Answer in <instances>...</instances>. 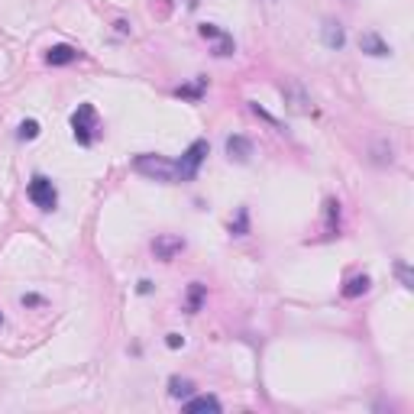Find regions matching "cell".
<instances>
[{"mask_svg":"<svg viewBox=\"0 0 414 414\" xmlns=\"http://www.w3.org/2000/svg\"><path fill=\"white\" fill-rule=\"evenodd\" d=\"M224 149H227V159H230V162H236V165H246V162L253 159V143H249L246 136H240V133H233V136H227Z\"/></svg>","mask_w":414,"mask_h":414,"instance_id":"obj_7","label":"cell"},{"mask_svg":"<svg viewBox=\"0 0 414 414\" xmlns=\"http://www.w3.org/2000/svg\"><path fill=\"white\" fill-rule=\"evenodd\" d=\"M133 168L146 178H153V182H178L175 178V162L162 159V156H153V153H139L133 159Z\"/></svg>","mask_w":414,"mask_h":414,"instance_id":"obj_3","label":"cell"},{"mask_svg":"<svg viewBox=\"0 0 414 414\" xmlns=\"http://www.w3.org/2000/svg\"><path fill=\"white\" fill-rule=\"evenodd\" d=\"M359 49H363L366 55H376V58L392 55V45L378 36V33H363V36H359Z\"/></svg>","mask_w":414,"mask_h":414,"instance_id":"obj_10","label":"cell"},{"mask_svg":"<svg viewBox=\"0 0 414 414\" xmlns=\"http://www.w3.org/2000/svg\"><path fill=\"white\" fill-rule=\"evenodd\" d=\"M320 39H324V45H327L330 52H340L343 45H347V29H343L337 20H327L324 26H320Z\"/></svg>","mask_w":414,"mask_h":414,"instance_id":"obj_8","label":"cell"},{"mask_svg":"<svg viewBox=\"0 0 414 414\" xmlns=\"http://www.w3.org/2000/svg\"><path fill=\"white\" fill-rule=\"evenodd\" d=\"M282 94L288 97L291 107L298 110V114H307V110H311V97H307L305 91H301V85H295V81H291V85H282Z\"/></svg>","mask_w":414,"mask_h":414,"instance_id":"obj_11","label":"cell"},{"mask_svg":"<svg viewBox=\"0 0 414 414\" xmlns=\"http://www.w3.org/2000/svg\"><path fill=\"white\" fill-rule=\"evenodd\" d=\"M0 324H4V314H0Z\"/></svg>","mask_w":414,"mask_h":414,"instance_id":"obj_24","label":"cell"},{"mask_svg":"<svg viewBox=\"0 0 414 414\" xmlns=\"http://www.w3.org/2000/svg\"><path fill=\"white\" fill-rule=\"evenodd\" d=\"M26 195L43 214H52L58 207V191H55V185H52V178H45V175H33Z\"/></svg>","mask_w":414,"mask_h":414,"instance_id":"obj_4","label":"cell"},{"mask_svg":"<svg viewBox=\"0 0 414 414\" xmlns=\"http://www.w3.org/2000/svg\"><path fill=\"white\" fill-rule=\"evenodd\" d=\"M36 305H43L39 295H23V307H36Z\"/></svg>","mask_w":414,"mask_h":414,"instance_id":"obj_22","label":"cell"},{"mask_svg":"<svg viewBox=\"0 0 414 414\" xmlns=\"http://www.w3.org/2000/svg\"><path fill=\"white\" fill-rule=\"evenodd\" d=\"M230 233H233V236H246V233H249V211H246V207H240L236 220L230 224Z\"/></svg>","mask_w":414,"mask_h":414,"instance_id":"obj_19","label":"cell"},{"mask_svg":"<svg viewBox=\"0 0 414 414\" xmlns=\"http://www.w3.org/2000/svg\"><path fill=\"white\" fill-rule=\"evenodd\" d=\"M185 411H214V414H220L224 411V405H220L217 398H214V395H197V398H188L185 401Z\"/></svg>","mask_w":414,"mask_h":414,"instance_id":"obj_13","label":"cell"},{"mask_svg":"<svg viewBox=\"0 0 414 414\" xmlns=\"http://www.w3.org/2000/svg\"><path fill=\"white\" fill-rule=\"evenodd\" d=\"M153 253L156 259L172 262L178 253H185V236H175V233H159L153 240Z\"/></svg>","mask_w":414,"mask_h":414,"instance_id":"obj_6","label":"cell"},{"mask_svg":"<svg viewBox=\"0 0 414 414\" xmlns=\"http://www.w3.org/2000/svg\"><path fill=\"white\" fill-rule=\"evenodd\" d=\"M201 305H204V285H201V282H191L188 301H185V311H188V314H197V311H201Z\"/></svg>","mask_w":414,"mask_h":414,"instance_id":"obj_15","label":"cell"},{"mask_svg":"<svg viewBox=\"0 0 414 414\" xmlns=\"http://www.w3.org/2000/svg\"><path fill=\"white\" fill-rule=\"evenodd\" d=\"M136 291H139V295H149V291H153V282H149V278H143V282L136 285Z\"/></svg>","mask_w":414,"mask_h":414,"instance_id":"obj_23","label":"cell"},{"mask_svg":"<svg viewBox=\"0 0 414 414\" xmlns=\"http://www.w3.org/2000/svg\"><path fill=\"white\" fill-rule=\"evenodd\" d=\"M197 33H201L204 39H211V43H214V55H217V58H227V55H233V52H236L233 36L227 33V29H220L217 23H201V26H197Z\"/></svg>","mask_w":414,"mask_h":414,"instance_id":"obj_5","label":"cell"},{"mask_svg":"<svg viewBox=\"0 0 414 414\" xmlns=\"http://www.w3.org/2000/svg\"><path fill=\"white\" fill-rule=\"evenodd\" d=\"M39 133H43V130H39L36 120H23L20 130H16V139H23V143H33V139L39 136Z\"/></svg>","mask_w":414,"mask_h":414,"instance_id":"obj_18","label":"cell"},{"mask_svg":"<svg viewBox=\"0 0 414 414\" xmlns=\"http://www.w3.org/2000/svg\"><path fill=\"white\" fill-rule=\"evenodd\" d=\"M395 276L401 278L405 288H414V276H411V269H408V262H395Z\"/></svg>","mask_w":414,"mask_h":414,"instance_id":"obj_20","label":"cell"},{"mask_svg":"<svg viewBox=\"0 0 414 414\" xmlns=\"http://www.w3.org/2000/svg\"><path fill=\"white\" fill-rule=\"evenodd\" d=\"M168 395H172V398H191V395H195V382H191V378H182V376H172L168 378Z\"/></svg>","mask_w":414,"mask_h":414,"instance_id":"obj_14","label":"cell"},{"mask_svg":"<svg viewBox=\"0 0 414 414\" xmlns=\"http://www.w3.org/2000/svg\"><path fill=\"white\" fill-rule=\"evenodd\" d=\"M78 58H81V52L75 49V45L58 43V45H52V49L45 52V65H52V68H58V65H72V62H78Z\"/></svg>","mask_w":414,"mask_h":414,"instance_id":"obj_9","label":"cell"},{"mask_svg":"<svg viewBox=\"0 0 414 414\" xmlns=\"http://www.w3.org/2000/svg\"><path fill=\"white\" fill-rule=\"evenodd\" d=\"M165 343H168V349H182L185 347V337L182 334H168Z\"/></svg>","mask_w":414,"mask_h":414,"instance_id":"obj_21","label":"cell"},{"mask_svg":"<svg viewBox=\"0 0 414 414\" xmlns=\"http://www.w3.org/2000/svg\"><path fill=\"white\" fill-rule=\"evenodd\" d=\"M97 130H101V120H97L94 104H78V110L72 114V136L78 146H94Z\"/></svg>","mask_w":414,"mask_h":414,"instance_id":"obj_1","label":"cell"},{"mask_svg":"<svg viewBox=\"0 0 414 414\" xmlns=\"http://www.w3.org/2000/svg\"><path fill=\"white\" fill-rule=\"evenodd\" d=\"M340 230V201H327V236Z\"/></svg>","mask_w":414,"mask_h":414,"instance_id":"obj_17","label":"cell"},{"mask_svg":"<svg viewBox=\"0 0 414 414\" xmlns=\"http://www.w3.org/2000/svg\"><path fill=\"white\" fill-rule=\"evenodd\" d=\"M207 153H211L207 139H195V143L182 153V159L175 162V178H178V182H195L197 172H201V165H204V159H207Z\"/></svg>","mask_w":414,"mask_h":414,"instance_id":"obj_2","label":"cell"},{"mask_svg":"<svg viewBox=\"0 0 414 414\" xmlns=\"http://www.w3.org/2000/svg\"><path fill=\"white\" fill-rule=\"evenodd\" d=\"M372 285V278L366 276V272H359V276H349L347 285H343V298H359V295H366Z\"/></svg>","mask_w":414,"mask_h":414,"instance_id":"obj_12","label":"cell"},{"mask_svg":"<svg viewBox=\"0 0 414 414\" xmlns=\"http://www.w3.org/2000/svg\"><path fill=\"white\" fill-rule=\"evenodd\" d=\"M204 87H207V78H197L195 85H185V87H178V91H175V97H188V101H201Z\"/></svg>","mask_w":414,"mask_h":414,"instance_id":"obj_16","label":"cell"}]
</instances>
